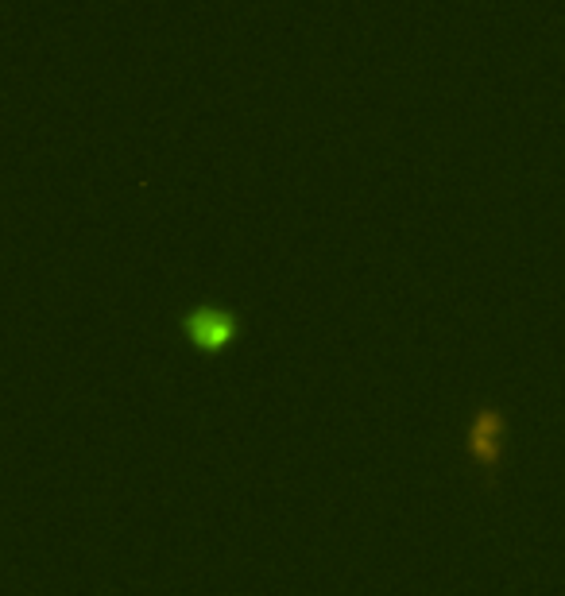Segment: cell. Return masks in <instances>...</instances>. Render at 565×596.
<instances>
[{
  "label": "cell",
  "mask_w": 565,
  "mask_h": 596,
  "mask_svg": "<svg viewBox=\"0 0 565 596\" xmlns=\"http://www.w3.org/2000/svg\"><path fill=\"white\" fill-rule=\"evenodd\" d=\"M461 446L465 457L480 469V477L488 488H496L500 469H504V449H507V407L496 399H480L465 418L461 430Z\"/></svg>",
  "instance_id": "obj_1"
},
{
  "label": "cell",
  "mask_w": 565,
  "mask_h": 596,
  "mask_svg": "<svg viewBox=\"0 0 565 596\" xmlns=\"http://www.w3.org/2000/svg\"><path fill=\"white\" fill-rule=\"evenodd\" d=\"M182 333H186L194 345H202V349H221V345L233 341L237 318H233L225 306H190V310L182 314Z\"/></svg>",
  "instance_id": "obj_2"
}]
</instances>
